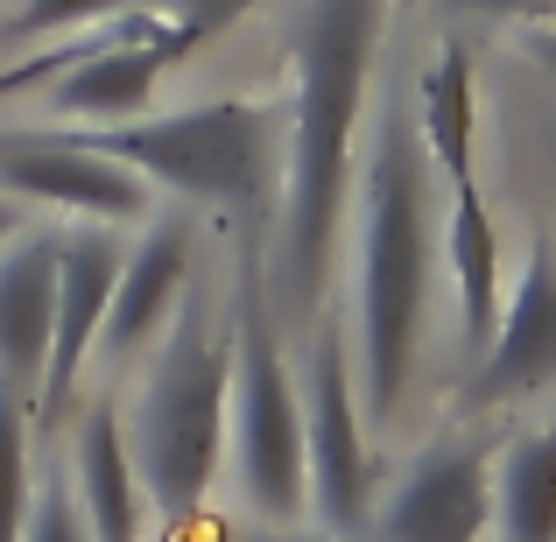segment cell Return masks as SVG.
I'll use <instances>...</instances> for the list:
<instances>
[{
	"mask_svg": "<svg viewBox=\"0 0 556 542\" xmlns=\"http://www.w3.org/2000/svg\"><path fill=\"white\" fill-rule=\"evenodd\" d=\"M388 0H303L289 22V127L282 190L268 218V303L282 325H311L331 282V247L353 198V141L367 121Z\"/></svg>",
	"mask_w": 556,
	"mask_h": 542,
	"instance_id": "1",
	"label": "cell"
},
{
	"mask_svg": "<svg viewBox=\"0 0 556 542\" xmlns=\"http://www.w3.org/2000/svg\"><path fill=\"white\" fill-rule=\"evenodd\" d=\"M359 218H353V380L367 430L402 416V394L422 360L430 325V204L437 169L416 135V106L388 99L374 121L367 169L353 177Z\"/></svg>",
	"mask_w": 556,
	"mask_h": 542,
	"instance_id": "2",
	"label": "cell"
},
{
	"mask_svg": "<svg viewBox=\"0 0 556 542\" xmlns=\"http://www.w3.org/2000/svg\"><path fill=\"white\" fill-rule=\"evenodd\" d=\"M226 408H232V325L190 282L169 331L149 345L127 402V458H135L149 521L190 529L226 479Z\"/></svg>",
	"mask_w": 556,
	"mask_h": 542,
	"instance_id": "3",
	"label": "cell"
},
{
	"mask_svg": "<svg viewBox=\"0 0 556 542\" xmlns=\"http://www.w3.org/2000/svg\"><path fill=\"white\" fill-rule=\"evenodd\" d=\"M282 127L289 106L268 92H218L177 113H141L121 127H85L92 149L127 163L155 198L190 212H226L240 232H268L282 190Z\"/></svg>",
	"mask_w": 556,
	"mask_h": 542,
	"instance_id": "4",
	"label": "cell"
},
{
	"mask_svg": "<svg viewBox=\"0 0 556 542\" xmlns=\"http://www.w3.org/2000/svg\"><path fill=\"white\" fill-rule=\"evenodd\" d=\"M268 232H240L232 268V408L226 465L261 529H296L311 515V451H303V388L282 353V317L268 303Z\"/></svg>",
	"mask_w": 556,
	"mask_h": 542,
	"instance_id": "5",
	"label": "cell"
},
{
	"mask_svg": "<svg viewBox=\"0 0 556 542\" xmlns=\"http://www.w3.org/2000/svg\"><path fill=\"white\" fill-rule=\"evenodd\" d=\"M296 388H303V451H311V515L325 535H359L374 521V451L353 380V345H345L339 317L325 311L311 317Z\"/></svg>",
	"mask_w": 556,
	"mask_h": 542,
	"instance_id": "6",
	"label": "cell"
},
{
	"mask_svg": "<svg viewBox=\"0 0 556 542\" xmlns=\"http://www.w3.org/2000/svg\"><path fill=\"white\" fill-rule=\"evenodd\" d=\"M0 198H14L22 212L71 218V226H149L155 198L127 163H113L106 149H92L85 127H0Z\"/></svg>",
	"mask_w": 556,
	"mask_h": 542,
	"instance_id": "7",
	"label": "cell"
},
{
	"mask_svg": "<svg viewBox=\"0 0 556 542\" xmlns=\"http://www.w3.org/2000/svg\"><path fill=\"white\" fill-rule=\"evenodd\" d=\"M198 56V42L177 22H163L155 8H127L99 28V42L78 56L71 71H56L50 92H42V121L56 127H121L141 121L155 99V85L169 71Z\"/></svg>",
	"mask_w": 556,
	"mask_h": 542,
	"instance_id": "8",
	"label": "cell"
},
{
	"mask_svg": "<svg viewBox=\"0 0 556 542\" xmlns=\"http://www.w3.org/2000/svg\"><path fill=\"white\" fill-rule=\"evenodd\" d=\"M198 240H204V212H190V204H155L149 226H135L106 325H99V345H92V366H106V380L135 374L149 360V345L169 331L177 303L198 282Z\"/></svg>",
	"mask_w": 556,
	"mask_h": 542,
	"instance_id": "9",
	"label": "cell"
},
{
	"mask_svg": "<svg viewBox=\"0 0 556 542\" xmlns=\"http://www.w3.org/2000/svg\"><path fill=\"white\" fill-rule=\"evenodd\" d=\"M374 542H486L493 529V444L437 437L374 507Z\"/></svg>",
	"mask_w": 556,
	"mask_h": 542,
	"instance_id": "10",
	"label": "cell"
},
{
	"mask_svg": "<svg viewBox=\"0 0 556 542\" xmlns=\"http://www.w3.org/2000/svg\"><path fill=\"white\" fill-rule=\"evenodd\" d=\"M121 261H127L121 226H64V247H56V331H50L42 388H36V437H64L71 394H78L85 366H92Z\"/></svg>",
	"mask_w": 556,
	"mask_h": 542,
	"instance_id": "11",
	"label": "cell"
},
{
	"mask_svg": "<svg viewBox=\"0 0 556 542\" xmlns=\"http://www.w3.org/2000/svg\"><path fill=\"white\" fill-rule=\"evenodd\" d=\"M56 247H64L56 218H28L0 247V380L14 394H28V408H36L42 366H50V331H56Z\"/></svg>",
	"mask_w": 556,
	"mask_h": 542,
	"instance_id": "12",
	"label": "cell"
},
{
	"mask_svg": "<svg viewBox=\"0 0 556 542\" xmlns=\"http://www.w3.org/2000/svg\"><path fill=\"white\" fill-rule=\"evenodd\" d=\"M543 380H556V247H535L529 254L515 297L501 311V331L472 360L465 408H501L515 394H535Z\"/></svg>",
	"mask_w": 556,
	"mask_h": 542,
	"instance_id": "13",
	"label": "cell"
},
{
	"mask_svg": "<svg viewBox=\"0 0 556 542\" xmlns=\"http://www.w3.org/2000/svg\"><path fill=\"white\" fill-rule=\"evenodd\" d=\"M71 493H78V515L92 542H141L149 529V501H141V479H135V458H127V430H121V402L92 394L78 423H71Z\"/></svg>",
	"mask_w": 556,
	"mask_h": 542,
	"instance_id": "14",
	"label": "cell"
},
{
	"mask_svg": "<svg viewBox=\"0 0 556 542\" xmlns=\"http://www.w3.org/2000/svg\"><path fill=\"white\" fill-rule=\"evenodd\" d=\"M444 268H451V297H458V345L465 353H486L493 331H501V226H493L486 190L451 184V212H444Z\"/></svg>",
	"mask_w": 556,
	"mask_h": 542,
	"instance_id": "15",
	"label": "cell"
},
{
	"mask_svg": "<svg viewBox=\"0 0 556 542\" xmlns=\"http://www.w3.org/2000/svg\"><path fill=\"white\" fill-rule=\"evenodd\" d=\"M416 135L430 149V169L444 184H472V141H479V99H472V50L444 42L416 78Z\"/></svg>",
	"mask_w": 556,
	"mask_h": 542,
	"instance_id": "16",
	"label": "cell"
},
{
	"mask_svg": "<svg viewBox=\"0 0 556 542\" xmlns=\"http://www.w3.org/2000/svg\"><path fill=\"white\" fill-rule=\"evenodd\" d=\"M493 535L556 542V423L515 430L493 451Z\"/></svg>",
	"mask_w": 556,
	"mask_h": 542,
	"instance_id": "17",
	"label": "cell"
},
{
	"mask_svg": "<svg viewBox=\"0 0 556 542\" xmlns=\"http://www.w3.org/2000/svg\"><path fill=\"white\" fill-rule=\"evenodd\" d=\"M36 408L0 380V542H22L36 507Z\"/></svg>",
	"mask_w": 556,
	"mask_h": 542,
	"instance_id": "18",
	"label": "cell"
},
{
	"mask_svg": "<svg viewBox=\"0 0 556 542\" xmlns=\"http://www.w3.org/2000/svg\"><path fill=\"white\" fill-rule=\"evenodd\" d=\"M141 8V0H14V36L42 42V36H64V28H99L113 22V14Z\"/></svg>",
	"mask_w": 556,
	"mask_h": 542,
	"instance_id": "19",
	"label": "cell"
},
{
	"mask_svg": "<svg viewBox=\"0 0 556 542\" xmlns=\"http://www.w3.org/2000/svg\"><path fill=\"white\" fill-rule=\"evenodd\" d=\"M22 542H92V529H85V515H78V493H71L64 458H56L50 479H36V507H28Z\"/></svg>",
	"mask_w": 556,
	"mask_h": 542,
	"instance_id": "20",
	"label": "cell"
},
{
	"mask_svg": "<svg viewBox=\"0 0 556 542\" xmlns=\"http://www.w3.org/2000/svg\"><path fill=\"white\" fill-rule=\"evenodd\" d=\"M141 8H155L163 22H177L184 36L204 50V42H218L232 22H247V14H254L261 0H141Z\"/></svg>",
	"mask_w": 556,
	"mask_h": 542,
	"instance_id": "21",
	"label": "cell"
},
{
	"mask_svg": "<svg viewBox=\"0 0 556 542\" xmlns=\"http://www.w3.org/2000/svg\"><path fill=\"white\" fill-rule=\"evenodd\" d=\"M444 8L486 14V22H535V14H549V0H444Z\"/></svg>",
	"mask_w": 556,
	"mask_h": 542,
	"instance_id": "22",
	"label": "cell"
},
{
	"mask_svg": "<svg viewBox=\"0 0 556 542\" xmlns=\"http://www.w3.org/2000/svg\"><path fill=\"white\" fill-rule=\"evenodd\" d=\"M521 50H529L543 71H556V28H529V36H521Z\"/></svg>",
	"mask_w": 556,
	"mask_h": 542,
	"instance_id": "23",
	"label": "cell"
},
{
	"mask_svg": "<svg viewBox=\"0 0 556 542\" xmlns=\"http://www.w3.org/2000/svg\"><path fill=\"white\" fill-rule=\"evenodd\" d=\"M28 218H36V212H22V204H14V198H0V247H8L14 232L28 226Z\"/></svg>",
	"mask_w": 556,
	"mask_h": 542,
	"instance_id": "24",
	"label": "cell"
},
{
	"mask_svg": "<svg viewBox=\"0 0 556 542\" xmlns=\"http://www.w3.org/2000/svg\"><path fill=\"white\" fill-rule=\"evenodd\" d=\"M247 542H339V535H311V529H254Z\"/></svg>",
	"mask_w": 556,
	"mask_h": 542,
	"instance_id": "25",
	"label": "cell"
}]
</instances>
